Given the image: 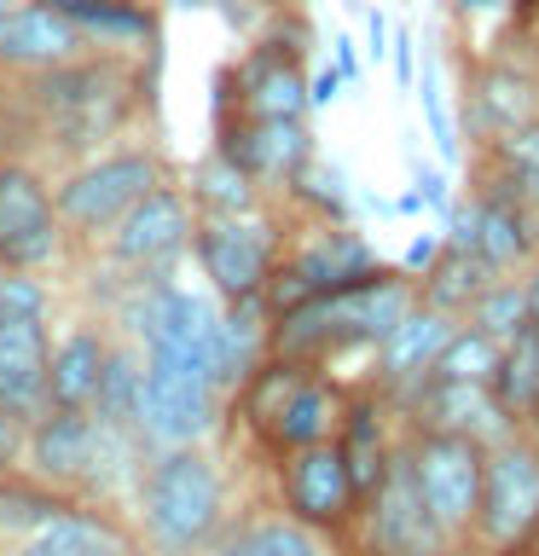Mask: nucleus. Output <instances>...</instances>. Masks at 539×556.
<instances>
[{"instance_id": "f257e3e1", "label": "nucleus", "mask_w": 539, "mask_h": 556, "mask_svg": "<svg viewBox=\"0 0 539 556\" xmlns=\"http://www.w3.org/2000/svg\"><path fill=\"white\" fill-rule=\"evenodd\" d=\"M17 104L29 116L35 151H47L52 163H76L104 146L134 134V122L151 111L139 93V59L122 52H82L59 70L17 81Z\"/></svg>"}, {"instance_id": "f03ea898", "label": "nucleus", "mask_w": 539, "mask_h": 556, "mask_svg": "<svg viewBox=\"0 0 539 556\" xmlns=\"http://www.w3.org/2000/svg\"><path fill=\"white\" fill-rule=\"evenodd\" d=\"M412 307H417V278H406L389 261V267H377L372 278H360L348 290H325V295H308V302L273 313L267 354L325 371L342 354H372Z\"/></svg>"}, {"instance_id": "7ed1b4c3", "label": "nucleus", "mask_w": 539, "mask_h": 556, "mask_svg": "<svg viewBox=\"0 0 539 556\" xmlns=\"http://www.w3.org/2000/svg\"><path fill=\"white\" fill-rule=\"evenodd\" d=\"M134 533L151 556H209L226 533V476L215 452L163 446L134 486Z\"/></svg>"}, {"instance_id": "20e7f679", "label": "nucleus", "mask_w": 539, "mask_h": 556, "mask_svg": "<svg viewBox=\"0 0 539 556\" xmlns=\"http://www.w3.org/2000/svg\"><path fill=\"white\" fill-rule=\"evenodd\" d=\"M168 180H174V168L151 139H116V146H104L93 156L64 163L59 180H52V203H59V220L70 238L99 243L146 191L168 186Z\"/></svg>"}, {"instance_id": "39448f33", "label": "nucleus", "mask_w": 539, "mask_h": 556, "mask_svg": "<svg viewBox=\"0 0 539 556\" xmlns=\"http://www.w3.org/2000/svg\"><path fill=\"white\" fill-rule=\"evenodd\" d=\"M285 243H290V208L278 198L243 208V215H198V226H191L198 278L221 302H250V295L267 290Z\"/></svg>"}, {"instance_id": "423d86ee", "label": "nucleus", "mask_w": 539, "mask_h": 556, "mask_svg": "<svg viewBox=\"0 0 539 556\" xmlns=\"http://www.w3.org/2000/svg\"><path fill=\"white\" fill-rule=\"evenodd\" d=\"M481 556H534L539 551V434L516 429L481 458V498L469 545Z\"/></svg>"}, {"instance_id": "0eeeda50", "label": "nucleus", "mask_w": 539, "mask_h": 556, "mask_svg": "<svg viewBox=\"0 0 539 556\" xmlns=\"http://www.w3.org/2000/svg\"><path fill=\"white\" fill-rule=\"evenodd\" d=\"M377 267H389V261L360 220H290V243L278 255L267 290H261V302H267V313H285L308 295L360 285Z\"/></svg>"}, {"instance_id": "6e6552de", "label": "nucleus", "mask_w": 539, "mask_h": 556, "mask_svg": "<svg viewBox=\"0 0 539 556\" xmlns=\"http://www.w3.org/2000/svg\"><path fill=\"white\" fill-rule=\"evenodd\" d=\"M459 139L464 151H481L504 139L511 128H528L539 122V64L528 52H516L511 41L487 47L476 64H469V76L459 87Z\"/></svg>"}, {"instance_id": "1a4fd4ad", "label": "nucleus", "mask_w": 539, "mask_h": 556, "mask_svg": "<svg viewBox=\"0 0 539 556\" xmlns=\"http://www.w3.org/2000/svg\"><path fill=\"white\" fill-rule=\"evenodd\" d=\"M354 539H360V556H459V545H452V539L435 528V516L424 510L406 434H400V446L389 452L383 481L360 498Z\"/></svg>"}, {"instance_id": "9d476101", "label": "nucleus", "mask_w": 539, "mask_h": 556, "mask_svg": "<svg viewBox=\"0 0 539 556\" xmlns=\"http://www.w3.org/2000/svg\"><path fill=\"white\" fill-rule=\"evenodd\" d=\"M59 203H52V180L35 156H0V267L24 273H52L70 255Z\"/></svg>"}, {"instance_id": "9b49d317", "label": "nucleus", "mask_w": 539, "mask_h": 556, "mask_svg": "<svg viewBox=\"0 0 539 556\" xmlns=\"http://www.w3.org/2000/svg\"><path fill=\"white\" fill-rule=\"evenodd\" d=\"M191 226H198V208L180 191V180H168L146 191L99 238V261L116 273H180V261L191 255Z\"/></svg>"}, {"instance_id": "f8f14e48", "label": "nucleus", "mask_w": 539, "mask_h": 556, "mask_svg": "<svg viewBox=\"0 0 539 556\" xmlns=\"http://www.w3.org/2000/svg\"><path fill=\"white\" fill-rule=\"evenodd\" d=\"M406 452H412V476H417V493H424V510L464 551L469 528H476L487 452L476 441H464V434H435V429H406Z\"/></svg>"}, {"instance_id": "ddd939ff", "label": "nucleus", "mask_w": 539, "mask_h": 556, "mask_svg": "<svg viewBox=\"0 0 539 556\" xmlns=\"http://www.w3.org/2000/svg\"><path fill=\"white\" fill-rule=\"evenodd\" d=\"M226 394L191 365L151 359L146 354V382H139V441L151 452L163 446H203L221 429Z\"/></svg>"}, {"instance_id": "4468645a", "label": "nucleus", "mask_w": 539, "mask_h": 556, "mask_svg": "<svg viewBox=\"0 0 539 556\" xmlns=\"http://www.w3.org/2000/svg\"><path fill=\"white\" fill-rule=\"evenodd\" d=\"M209 146L233 156L267 198H278L319 156V134H313V116H215Z\"/></svg>"}, {"instance_id": "2eb2a0df", "label": "nucleus", "mask_w": 539, "mask_h": 556, "mask_svg": "<svg viewBox=\"0 0 539 556\" xmlns=\"http://www.w3.org/2000/svg\"><path fill=\"white\" fill-rule=\"evenodd\" d=\"M278 464V510L290 521H302L313 533H348L360 516V493L348 481V464H342V446L337 441H319V446H302V452H285Z\"/></svg>"}, {"instance_id": "dca6fc26", "label": "nucleus", "mask_w": 539, "mask_h": 556, "mask_svg": "<svg viewBox=\"0 0 539 556\" xmlns=\"http://www.w3.org/2000/svg\"><path fill=\"white\" fill-rule=\"evenodd\" d=\"M400 417H406V429L464 434V441H476L481 452L499 446L504 434L522 429L516 417L504 412V400L487 389V382H441V377H429L424 389H417L406 406H400Z\"/></svg>"}, {"instance_id": "f3484780", "label": "nucleus", "mask_w": 539, "mask_h": 556, "mask_svg": "<svg viewBox=\"0 0 539 556\" xmlns=\"http://www.w3.org/2000/svg\"><path fill=\"white\" fill-rule=\"evenodd\" d=\"M452 313H441V307H424L417 302L406 319H400L389 337H383L377 348H372V389H383L389 394V406L400 412L406 400L424 389V382L435 377V354L447 348V337H452Z\"/></svg>"}, {"instance_id": "a211bd4d", "label": "nucleus", "mask_w": 539, "mask_h": 556, "mask_svg": "<svg viewBox=\"0 0 539 556\" xmlns=\"http://www.w3.org/2000/svg\"><path fill=\"white\" fill-rule=\"evenodd\" d=\"M93 52L82 41V29L70 24L64 12H52L47 0H17V7L0 17V70L12 81L41 76V70H59L70 59Z\"/></svg>"}, {"instance_id": "6ab92c4d", "label": "nucleus", "mask_w": 539, "mask_h": 556, "mask_svg": "<svg viewBox=\"0 0 539 556\" xmlns=\"http://www.w3.org/2000/svg\"><path fill=\"white\" fill-rule=\"evenodd\" d=\"M93 446H99V424L93 412H64L47 406L41 417H29V441H24V469L47 486L82 498V481L93 469Z\"/></svg>"}, {"instance_id": "aec40b11", "label": "nucleus", "mask_w": 539, "mask_h": 556, "mask_svg": "<svg viewBox=\"0 0 539 556\" xmlns=\"http://www.w3.org/2000/svg\"><path fill=\"white\" fill-rule=\"evenodd\" d=\"M7 556H146L134 521L116 516V504L76 498L64 516H52L35 539L12 545Z\"/></svg>"}, {"instance_id": "412c9836", "label": "nucleus", "mask_w": 539, "mask_h": 556, "mask_svg": "<svg viewBox=\"0 0 539 556\" xmlns=\"http://www.w3.org/2000/svg\"><path fill=\"white\" fill-rule=\"evenodd\" d=\"M400 412L389 406V394L383 389H354L342 406V429H337V446H342V464H348V481H354V493L365 498L372 486L383 481V469H389V452L400 446Z\"/></svg>"}, {"instance_id": "4be33fe9", "label": "nucleus", "mask_w": 539, "mask_h": 556, "mask_svg": "<svg viewBox=\"0 0 539 556\" xmlns=\"http://www.w3.org/2000/svg\"><path fill=\"white\" fill-rule=\"evenodd\" d=\"M82 29L93 52H122V59H146L163 41V12L156 0H47Z\"/></svg>"}, {"instance_id": "5701e85b", "label": "nucleus", "mask_w": 539, "mask_h": 556, "mask_svg": "<svg viewBox=\"0 0 539 556\" xmlns=\"http://www.w3.org/2000/svg\"><path fill=\"white\" fill-rule=\"evenodd\" d=\"M111 342H116V330L99 325V319L70 325L64 337L47 348V406H64V412L93 406L104 359H111Z\"/></svg>"}, {"instance_id": "b1692460", "label": "nucleus", "mask_w": 539, "mask_h": 556, "mask_svg": "<svg viewBox=\"0 0 539 556\" xmlns=\"http://www.w3.org/2000/svg\"><path fill=\"white\" fill-rule=\"evenodd\" d=\"M342 406H348V389L330 371H308L302 389H296L278 417L267 429H261V446L273 452V458H285V452H302V446H319V441H337L342 429Z\"/></svg>"}, {"instance_id": "393cba45", "label": "nucleus", "mask_w": 539, "mask_h": 556, "mask_svg": "<svg viewBox=\"0 0 539 556\" xmlns=\"http://www.w3.org/2000/svg\"><path fill=\"white\" fill-rule=\"evenodd\" d=\"M464 191L476 198V255L493 273H522L539 255V208L504 198L481 180H469Z\"/></svg>"}, {"instance_id": "a878e982", "label": "nucleus", "mask_w": 539, "mask_h": 556, "mask_svg": "<svg viewBox=\"0 0 539 556\" xmlns=\"http://www.w3.org/2000/svg\"><path fill=\"white\" fill-rule=\"evenodd\" d=\"M47 319H7L0 313V400L24 417L47 412Z\"/></svg>"}, {"instance_id": "bb28decb", "label": "nucleus", "mask_w": 539, "mask_h": 556, "mask_svg": "<svg viewBox=\"0 0 539 556\" xmlns=\"http://www.w3.org/2000/svg\"><path fill=\"white\" fill-rule=\"evenodd\" d=\"M267 330H273V313L261 295L250 302H221V330H215V382L221 394L233 400L238 382L267 359Z\"/></svg>"}, {"instance_id": "cd10ccee", "label": "nucleus", "mask_w": 539, "mask_h": 556, "mask_svg": "<svg viewBox=\"0 0 539 556\" xmlns=\"http://www.w3.org/2000/svg\"><path fill=\"white\" fill-rule=\"evenodd\" d=\"M476 180L504 191V198L539 208V122L528 128H511L504 139L476 151Z\"/></svg>"}, {"instance_id": "c85d7f7f", "label": "nucleus", "mask_w": 539, "mask_h": 556, "mask_svg": "<svg viewBox=\"0 0 539 556\" xmlns=\"http://www.w3.org/2000/svg\"><path fill=\"white\" fill-rule=\"evenodd\" d=\"M180 191L191 198V208L198 215H243V208H261V203H273L267 191H261L250 174H243L233 156H221L215 146H209L198 163L186 168V180H180Z\"/></svg>"}, {"instance_id": "c756f323", "label": "nucleus", "mask_w": 539, "mask_h": 556, "mask_svg": "<svg viewBox=\"0 0 539 556\" xmlns=\"http://www.w3.org/2000/svg\"><path fill=\"white\" fill-rule=\"evenodd\" d=\"M70 504H76V493L35 481L29 469H7V476H0V539H7V545H24V539H35L52 516H64Z\"/></svg>"}, {"instance_id": "7c9ffc66", "label": "nucleus", "mask_w": 539, "mask_h": 556, "mask_svg": "<svg viewBox=\"0 0 539 556\" xmlns=\"http://www.w3.org/2000/svg\"><path fill=\"white\" fill-rule=\"evenodd\" d=\"M278 203L290 208V220H360L354 215V180H348V168L330 163V156H313V163L278 191Z\"/></svg>"}, {"instance_id": "2f4dec72", "label": "nucleus", "mask_w": 539, "mask_h": 556, "mask_svg": "<svg viewBox=\"0 0 539 556\" xmlns=\"http://www.w3.org/2000/svg\"><path fill=\"white\" fill-rule=\"evenodd\" d=\"M139 382H146V354L116 337L111 342V359H104V377H99V394H93V424L104 429H134L139 434Z\"/></svg>"}, {"instance_id": "473e14b6", "label": "nucleus", "mask_w": 539, "mask_h": 556, "mask_svg": "<svg viewBox=\"0 0 539 556\" xmlns=\"http://www.w3.org/2000/svg\"><path fill=\"white\" fill-rule=\"evenodd\" d=\"M412 99H417V116H424V134H429V151L441 168H459L464 163V139H459V111L447 99V70L435 52H417V81H412Z\"/></svg>"}, {"instance_id": "72a5a7b5", "label": "nucleus", "mask_w": 539, "mask_h": 556, "mask_svg": "<svg viewBox=\"0 0 539 556\" xmlns=\"http://www.w3.org/2000/svg\"><path fill=\"white\" fill-rule=\"evenodd\" d=\"M493 267H487L481 255H469V250H441V261L417 278V302L424 307H441L452 313V319H464L469 307H476V295L493 285Z\"/></svg>"}, {"instance_id": "f704fd0d", "label": "nucleus", "mask_w": 539, "mask_h": 556, "mask_svg": "<svg viewBox=\"0 0 539 556\" xmlns=\"http://www.w3.org/2000/svg\"><path fill=\"white\" fill-rule=\"evenodd\" d=\"M215 556H325V533L290 521L285 510L278 516H250V521H238V528L221 533Z\"/></svg>"}, {"instance_id": "c9c22d12", "label": "nucleus", "mask_w": 539, "mask_h": 556, "mask_svg": "<svg viewBox=\"0 0 539 556\" xmlns=\"http://www.w3.org/2000/svg\"><path fill=\"white\" fill-rule=\"evenodd\" d=\"M493 394L504 400V412L528 429V417L539 412V325H522L511 342L499 348V371H493Z\"/></svg>"}, {"instance_id": "e433bc0d", "label": "nucleus", "mask_w": 539, "mask_h": 556, "mask_svg": "<svg viewBox=\"0 0 539 556\" xmlns=\"http://www.w3.org/2000/svg\"><path fill=\"white\" fill-rule=\"evenodd\" d=\"M499 348L504 342H493L481 325L459 319V325H452V337H447V348L435 354V377H441V382H487V389H493Z\"/></svg>"}, {"instance_id": "4c0bfd02", "label": "nucleus", "mask_w": 539, "mask_h": 556, "mask_svg": "<svg viewBox=\"0 0 539 556\" xmlns=\"http://www.w3.org/2000/svg\"><path fill=\"white\" fill-rule=\"evenodd\" d=\"M469 325H481L493 342H511L522 325H528V290H522V273H499L493 285L476 295V307L464 313Z\"/></svg>"}, {"instance_id": "58836bf2", "label": "nucleus", "mask_w": 539, "mask_h": 556, "mask_svg": "<svg viewBox=\"0 0 539 556\" xmlns=\"http://www.w3.org/2000/svg\"><path fill=\"white\" fill-rule=\"evenodd\" d=\"M0 313L7 319H52V285L41 273L0 267Z\"/></svg>"}, {"instance_id": "ea45409f", "label": "nucleus", "mask_w": 539, "mask_h": 556, "mask_svg": "<svg viewBox=\"0 0 539 556\" xmlns=\"http://www.w3.org/2000/svg\"><path fill=\"white\" fill-rule=\"evenodd\" d=\"M452 24L469 29V35H499L504 24L522 17V0H447Z\"/></svg>"}, {"instance_id": "a19ab883", "label": "nucleus", "mask_w": 539, "mask_h": 556, "mask_svg": "<svg viewBox=\"0 0 539 556\" xmlns=\"http://www.w3.org/2000/svg\"><path fill=\"white\" fill-rule=\"evenodd\" d=\"M412 186H417V198H424V208L435 220L447 215V203L459 198V186H452V168H441L435 156H412Z\"/></svg>"}, {"instance_id": "79ce46f5", "label": "nucleus", "mask_w": 539, "mask_h": 556, "mask_svg": "<svg viewBox=\"0 0 539 556\" xmlns=\"http://www.w3.org/2000/svg\"><path fill=\"white\" fill-rule=\"evenodd\" d=\"M389 76H394V93H412V81H417V29L406 24V17H394V29H389Z\"/></svg>"}, {"instance_id": "37998d69", "label": "nucleus", "mask_w": 539, "mask_h": 556, "mask_svg": "<svg viewBox=\"0 0 539 556\" xmlns=\"http://www.w3.org/2000/svg\"><path fill=\"white\" fill-rule=\"evenodd\" d=\"M24 441H29V417L0 400V476H7V469H24Z\"/></svg>"}, {"instance_id": "c03bdc74", "label": "nucleus", "mask_w": 539, "mask_h": 556, "mask_svg": "<svg viewBox=\"0 0 539 556\" xmlns=\"http://www.w3.org/2000/svg\"><path fill=\"white\" fill-rule=\"evenodd\" d=\"M342 93H348V81H342V70L330 64V59L308 70V111L313 116H325L330 104H342Z\"/></svg>"}, {"instance_id": "a18cd8bd", "label": "nucleus", "mask_w": 539, "mask_h": 556, "mask_svg": "<svg viewBox=\"0 0 539 556\" xmlns=\"http://www.w3.org/2000/svg\"><path fill=\"white\" fill-rule=\"evenodd\" d=\"M441 250H447V243H441V226H435V232H412V238H406V250L394 255V267L406 273V278H424L435 261H441Z\"/></svg>"}, {"instance_id": "49530a36", "label": "nucleus", "mask_w": 539, "mask_h": 556, "mask_svg": "<svg viewBox=\"0 0 539 556\" xmlns=\"http://www.w3.org/2000/svg\"><path fill=\"white\" fill-rule=\"evenodd\" d=\"M389 29H394V17L383 7L360 12V52H365V64H389Z\"/></svg>"}, {"instance_id": "de8ad7c7", "label": "nucleus", "mask_w": 539, "mask_h": 556, "mask_svg": "<svg viewBox=\"0 0 539 556\" xmlns=\"http://www.w3.org/2000/svg\"><path fill=\"white\" fill-rule=\"evenodd\" d=\"M330 64L342 70L348 93H360V81H365V52H360V41H354L348 29H330Z\"/></svg>"}, {"instance_id": "09e8293b", "label": "nucleus", "mask_w": 539, "mask_h": 556, "mask_svg": "<svg viewBox=\"0 0 539 556\" xmlns=\"http://www.w3.org/2000/svg\"><path fill=\"white\" fill-rule=\"evenodd\" d=\"M389 208H394V220H417V215H429L424 198H417V186H400L394 198H389Z\"/></svg>"}, {"instance_id": "8fccbe9b", "label": "nucleus", "mask_w": 539, "mask_h": 556, "mask_svg": "<svg viewBox=\"0 0 539 556\" xmlns=\"http://www.w3.org/2000/svg\"><path fill=\"white\" fill-rule=\"evenodd\" d=\"M522 290H528V325H539V255L522 267Z\"/></svg>"}, {"instance_id": "3c124183", "label": "nucleus", "mask_w": 539, "mask_h": 556, "mask_svg": "<svg viewBox=\"0 0 539 556\" xmlns=\"http://www.w3.org/2000/svg\"><path fill=\"white\" fill-rule=\"evenodd\" d=\"M12 7H17V0H0V17H7V12H12Z\"/></svg>"}, {"instance_id": "603ef678", "label": "nucleus", "mask_w": 539, "mask_h": 556, "mask_svg": "<svg viewBox=\"0 0 539 556\" xmlns=\"http://www.w3.org/2000/svg\"><path fill=\"white\" fill-rule=\"evenodd\" d=\"M528 429H534V434H539V412H534V417H528Z\"/></svg>"}, {"instance_id": "864d4df0", "label": "nucleus", "mask_w": 539, "mask_h": 556, "mask_svg": "<svg viewBox=\"0 0 539 556\" xmlns=\"http://www.w3.org/2000/svg\"><path fill=\"white\" fill-rule=\"evenodd\" d=\"M7 81H12V76H7V70H0V87H7Z\"/></svg>"}]
</instances>
